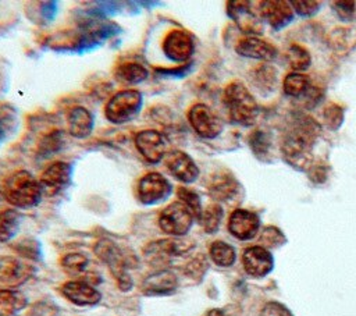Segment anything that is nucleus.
Segmentation results:
<instances>
[{
    "label": "nucleus",
    "mask_w": 356,
    "mask_h": 316,
    "mask_svg": "<svg viewBox=\"0 0 356 316\" xmlns=\"http://www.w3.org/2000/svg\"><path fill=\"white\" fill-rule=\"evenodd\" d=\"M318 132L320 125L313 118L299 116L282 138L281 150L285 161L296 170L307 171L313 166L312 148Z\"/></svg>",
    "instance_id": "obj_1"
},
{
    "label": "nucleus",
    "mask_w": 356,
    "mask_h": 316,
    "mask_svg": "<svg viewBox=\"0 0 356 316\" xmlns=\"http://www.w3.org/2000/svg\"><path fill=\"white\" fill-rule=\"evenodd\" d=\"M6 200L19 209L35 207L42 198L43 189L39 182L29 171L18 170L10 174L3 187Z\"/></svg>",
    "instance_id": "obj_2"
},
{
    "label": "nucleus",
    "mask_w": 356,
    "mask_h": 316,
    "mask_svg": "<svg viewBox=\"0 0 356 316\" xmlns=\"http://www.w3.org/2000/svg\"><path fill=\"white\" fill-rule=\"evenodd\" d=\"M222 103L232 123L239 125H252L257 117V103L250 90L241 81L227 85L222 95Z\"/></svg>",
    "instance_id": "obj_3"
},
{
    "label": "nucleus",
    "mask_w": 356,
    "mask_h": 316,
    "mask_svg": "<svg viewBox=\"0 0 356 316\" xmlns=\"http://www.w3.org/2000/svg\"><path fill=\"white\" fill-rule=\"evenodd\" d=\"M95 255L108 267L110 273L115 278L121 291H129L134 285L132 277L128 273L129 258L128 255L111 239L102 238L96 242Z\"/></svg>",
    "instance_id": "obj_4"
},
{
    "label": "nucleus",
    "mask_w": 356,
    "mask_h": 316,
    "mask_svg": "<svg viewBox=\"0 0 356 316\" xmlns=\"http://www.w3.org/2000/svg\"><path fill=\"white\" fill-rule=\"evenodd\" d=\"M143 104V96L136 89H122L114 93L104 107L106 118L113 124H124L134 120Z\"/></svg>",
    "instance_id": "obj_5"
},
{
    "label": "nucleus",
    "mask_w": 356,
    "mask_h": 316,
    "mask_svg": "<svg viewBox=\"0 0 356 316\" xmlns=\"http://www.w3.org/2000/svg\"><path fill=\"white\" fill-rule=\"evenodd\" d=\"M193 244L188 239L181 238H164L149 242L143 248V256L149 264L157 270L164 269L174 258L189 252Z\"/></svg>",
    "instance_id": "obj_6"
},
{
    "label": "nucleus",
    "mask_w": 356,
    "mask_h": 316,
    "mask_svg": "<svg viewBox=\"0 0 356 316\" xmlns=\"http://www.w3.org/2000/svg\"><path fill=\"white\" fill-rule=\"evenodd\" d=\"M193 220L195 216L192 212L181 200H175L161 210L159 227L168 235L184 237L191 230Z\"/></svg>",
    "instance_id": "obj_7"
},
{
    "label": "nucleus",
    "mask_w": 356,
    "mask_h": 316,
    "mask_svg": "<svg viewBox=\"0 0 356 316\" xmlns=\"http://www.w3.org/2000/svg\"><path fill=\"white\" fill-rule=\"evenodd\" d=\"M171 192L172 185L157 171L146 173L138 182V199L142 205H157L164 202Z\"/></svg>",
    "instance_id": "obj_8"
},
{
    "label": "nucleus",
    "mask_w": 356,
    "mask_h": 316,
    "mask_svg": "<svg viewBox=\"0 0 356 316\" xmlns=\"http://www.w3.org/2000/svg\"><path fill=\"white\" fill-rule=\"evenodd\" d=\"M188 121L195 132L204 139H213L222 131L220 117L203 103H196L189 109Z\"/></svg>",
    "instance_id": "obj_9"
},
{
    "label": "nucleus",
    "mask_w": 356,
    "mask_h": 316,
    "mask_svg": "<svg viewBox=\"0 0 356 316\" xmlns=\"http://www.w3.org/2000/svg\"><path fill=\"white\" fill-rule=\"evenodd\" d=\"M161 49L168 60L185 64L195 52V42L186 31L172 29L164 36Z\"/></svg>",
    "instance_id": "obj_10"
},
{
    "label": "nucleus",
    "mask_w": 356,
    "mask_h": 316,
    "mask_svg": "<svg viewBox=\"0 0 356 316\" xmlns=\"http://www.w3.org/2000/svg\"><path fill=\"white\" fill-rule=\"evenodd\" d=\"M250 6V1H228L227 13L242 32L259 35L263 32V19L260 13Z\"/></svg>",
    "instance_id": "obj_11"
},
{
    "label": "nucleus",
    "mask_w": 356,
    "mask_h": 316,
    "mask_svg": "<svg viewBox=\"0 0 356 316\" xmlns=\"http://www.w3.org/2000/svg\"><path fill=\"white\" fill-rule=\"evenodd\" d=\"M135 146L142 157L150 163L156 164L167 155V139L157 129H143L135 136Z\"/></svg>",
    "instance_id": "obj_12"
},
{
    "label": "nucleus",
    "mask_w": 356,
    "mask_h": 316,
    "mask_svg": "<svg viewBox=\"0 0 356 316\" xmlns=\"http://www.w3.org/2000/svg\"><path fill=\"white\" fill-rule=\"evenodd\" d=\"M72 177V167L67 161H53L40 174L39 182L42 185L43 193L56 195L65 189Z\"/></svg>",
    "instance_id": "obj_13"
},
{
    "label": "nucleus",
    "mask_w": 356,
    "mask_h": 316,
    "mask_svg": "<svg viewBox=\"0 0 356 316\" xmlns=\"http://www.w3.org/2000/svg\"><path fill=\"white\" fill-rule=\"evenodd\" d=\"M164 163L167 170L181 182L191 184L199 177V167L195 160L179 149H172L164 156Z\"/></svg>",
    "instance_id": "obj_14"
},
{
    "label": "nucleus",
    "mask_w": 356,
    "mask_h": 316,
    "mask_svg": "<svg viewBox=\"0 0 356 316\" xmlns=\"http://www.w3.org/2000/svg\"><path fill=\"white\" fill-rule=\"evenodd\" d=\"M35 273V267L24 259L14 256H0V283L17 287L28 281Z\"/></svg>",
    "instance_id": "obj_15"
},
{
    "label": "nucleus",
    "mask_w": 356,
    "mask_h": 316,
    "mask_svg": "<svg viewBox=\"0 0 356 316\" xmlns=\"http://www.w3.org/2000/svg\"><path fill=\"white\" fill-rule=\"evenodd\" d=\"M178 278L174 271L168 269L157 270L149 274L140 285V291L147 297H165L175 292Z\"/></svg>",
    "instance_id": "obj_16"
},
{
    "label": "nucleus",
    "mask_w": 356,
    "mask_h": 316,
    "mask_svg": "<svg viewBox=\"0 0 356 316\" xmlns=\"http://www.w3.org/2000/svg\"><path fill=\"white\" fill-rule=\"evenodd\" d=\"M260 227L259 216L246 209H235L228 219V231L238 239L246 241L256 237Z\"/></svg>",
    "instance_id": "obj_17"
},
{
    "label": "nucleus",
    "mask_w": 356,
    "mask_h": 316,
    "mask_svg": "<svg viewBox=\"0 0 356 316\" xmlns=\"http://www.w3.org/2000/svg\"><path fill=\"white\" fill-rule=\"evenodd\" d=\"M242 264L245 271L252 277H264L274 267L271 253L259 245L249 246L242 253Z\"/></svg>",
    "instance_id": "obj_18"
},
{
    "label": "nucleus",
    "mask_w": 356,
    "mask_h": 316,
    "mask_svg": "<svg viewBox=\"0 0 356 316\" xmlns=\"http://www.w3.org/2000/svg\"><path fill=\"white\" fill-rule=\"evenodd\" d=\"M259 6V13L261 18H264L267 24L275 31L282 29L293 19V10L291 1L268 0L260 1Z\"/></svg>",
    "instance_id": "obj_19"
},
{
    "label": "nucleus",
    "mask_w": 356,
    "mask_h": 316,
    "mask_svg": "<svg viewBox=\"0 0 356 316\" xmlns=\"http://www.w3.org/2000/svg\"><path fill=\"white\" fill-rule=\"evenodd\" d=\"M61 294L76 306H92L102 299L100 292L88 281L71 280L61 285Z\"/></svg>",
    "instance_id": "obj_20"
},
{
    "label": "nucleus",
    "mask_w": 356,
    "mask_h": 316,
    "mask_svg": "<svg viewBox=\"0 0 356 316\" xmlns=\"http://www.w3.org/2000/svg\"><path fill=\"white\" fill-rule=\"evenodd\" d=\"M235 52L243 57L263 61H271L277 56V50L271 43L256 36L241 39L235 46Z\"/></svg>",
    "instance_id": "obj_21"
},
{
    "label": "nucleus",
    "mask_w": 356,
    "mask_h": 316,
    "mask_svg": "<svg viewBox=\"0 0 356 316\" xmlns=\"http://www.w3.org/2000/svg\"><path fill=\"white\" fill-rule=\"evenodd\" d=\"M238 181L228 173H216L207 181V192L214 200H228L236 195Z\"/></svg>",
    "instance_id": "obj_22"
},
{
    "label": "nucleus",
    "mask_w": 356,
    "mask_h": 316,
    "mask_svg": "<svg viewBox=\"0 0 356 316\" xmlns=\"http://www.w3.org/2000/svg\"><path fill=\"white\" fill-rule=\"evenodd\" d=\"M68 132L74 138H86L92 134L95 118L92 113L83 106H75L70 109L67 114Z\"/></svg>",
    "instance_id": "obj_23"
},
{
    "label": "nucleus",
    "mask_w": 356,
    "mask_h": 316,
    "mask_svg": "<svg viewBox=\"0 0 356 316\" xmlns=\"http://www.w3.org/2000/svg\"><path fill=\"white\" fill-rule=\"evenodd\" d=\"M250 82L261 95H268L277 88V70L267 63L261 64L250 72Z\"/></svg>",
    "instance_id": "obj_24"
},
{
    "label": "nucleus",
    "mask_w": 356,
    "mask_h": 316,
    "mask_svg": "<svg viewBox=\"0 0 356 316\" xmlns=\"http://www.w3.org/2000/svg\"><path fill=\"white\" fill-rule=\"evenodd\" d=\"M149 75L147 68L136 61H125L117 65L114 77L118 82L125 85H135L143 82Z\"/></svg>",
    "instance_id": "obj_25"
},
{
    "label": "nucleus",
    "mask_w": 356,
    "mask_h": 316,
    "mask_svg": "<svg viewBox=\"0 0 356 316\" xmlns=\"http://www.w3.org/2000/svg\"><path fill=\"white\" fill-rule=\"evenodd\" d=\"M28 305L26 297L11 288L0 290V316H18V313Z\"/></svg>",
    "instance_id": "obj_26"
},
{
    "label": "nucleus",
    "mask_w": 356,
    "mask_h": 316,
    "mask_svg": "<svg viewBox=\"0 0 356 316\" xmlns=\"http://www.w3.org/2000/svg\"><path fill=\"white\" fill-rule=\"evenodd\" d=\"M21 214L14 209L0 212V244L10 241L18 231Z\"/></svg>",
    "instance_id": "obj_27"
},
{
    "label": "nucleus",
    "mask_w": 356,
    "mask_h": 316,
    "mask_svg": "<svg viewBox=\"0 0 356 316\" xmlns=\"http://www.w3.org/2000/svg\"><path fill=\"white\" fill-rule=\"evenodd\" d=\"M211 260L220 267H229L236 259V253L232 245L224 241H214L209 249Z\"/></svg>",
    "instance_id": "obj_28"
},
{
    "label": "nucleus",
    "mask_w": 356,
    "mask_h": 316,
    "mask_svg": "<svg viewBox=\"0 0 356 316\" xmlns=\"http://www.w3.org/2000/svg\"><path fill=\"white\" fill-rule=\"evenodd\" d=\"M18 127V113L10 104L0 106V143L6 142Z\"/></svg>",
    "instance_id": "obj_29"
},
{
    "label": "nucleus",
    "mask_w": 356,
    "mask_h": 316,
    "mask_svg": "<svg viewBox=\"0 0 356 316\" xmlns=\"http://www.w3.org/2000/svg\"><path fill=\"white\" fill-rule=\"evenodd\" d=\"M282 88L288 96L302 97L310 88V81H309V77L305 74L291 72L284 78Z\"/></svg>",
    "instance_id": "obj_30"
},
{
    "label": "nucleus",
    "mask_w": 356,
    "mask_h": 316,
    "mask_svg": "<svg viewBox=\"0 0 356 316\" xmlns=\"http://www.w3.org/2000/svg\"><path fill=\"white\" fill-rule=\"evenodd\" d=\"M222 213V207L218 203H210L207 207H204L199 219V223L203 227V230L209 234L216 232L220 227Z\"/></svg>",
    "instance_id": "obj_31"
},
{
    "label": "nucleus",
    "mask_w": 356,
    "mask_h": 316,
    "mask_svg": "<svg viewBox=\"0 0 356 316\" xmlns=\"http://www.w3.org/2000/svg\"><path fill=\"white\" fill-rule=\"evenodd\" d=\"M355 40L352 28H335L328 36V43L337 53H346Z\"/></svg>",
    "instance_id": "obj_32"
},
{
    "label": "nucleus",
    "mask_w": 356,
    "mask_h": 316,
    "mask_svg": "<svg viewBox=\"0 0 356 316\" xmlns=\"http://www.w3.org/2000/svg\"><path fill=\"white\" fill-rule=\"evenodd\" d=\"M89 264V259L86 255L79 252H71L61 258V267L71 276L82 274Z\"/></svg>",
    "instance_id": "obj_33"
},
{
    "label": "nucleus",
    "mask_w": 356,
    "mask_h": 316,
    "mask_svg": "<svg viewBox=\"0 0 356 316\" xmlns=\"http://www.w3.org/2000/svg\"><path fill=\"white\" fill-rule=\"evenodd\" d=\"M286 57H288V63H289L291 68H293L296 71L306 70L310 65V61H312L310 53L307 52L306 47H303L300 45H292L288 49Z\"/></svg>",
    "instance_id": "obj_34"
},
{
    "label": "nucleus",
    "mask_w": 356,
    "mask_h": 316,
    "mask_svg": "<svg viewBox=\"0 0 356 316\" xmlns=\"http://www.w3.org/2000/svg\"><path fill=\"white\" fill-rule=\"evenodd\" d=\"M177 196H178V200H181L192 212L195 219L199 220L200 214H202V210H203L199 195L193 189H191V188L179 187L177 189Z\"/></svg>",
    "instance_id": "obj_35"
},
{
    "label": "nucleus",
    "mask_w": 356,
    "mask_h": 316,
    "mask_svg": "<svg viewBox=\"0 0 356 316\" xmlns=\"http://www.w3.org/2000/svg\"><path fill=\"white\" fill-rule=\"evenodd\" d=\"M14 251L29 260L40 259V244L33 238H22L17 244H14Z\"/></svg>",
    "instance_id": "obj_36"
},
{
    "label": "nucleus",
    "mask_w": 356,
    "mask_h": 316,
    "mask_svg": "<svg viewBox=\"0 0 356 316\" xmlns=\"http://www.w3.org/2000/svg\"><path fill=\"white\" fill-rule=\"evenodd\" d=\"M249 143L253 153L259 159H263V156H268L271 152V139L263 131H254L249 138Z\"/></svg>",
    "instance_id": "obj_37"
},
{
    "label": "nucleus",
    "mask_w": 356,
    "mask_h": 316,
    "mask_svg": "<svg viewBox=\"0 0 356 316\" xmlns=\"http://www.w3.org/2000/svg\"><path fill=\"white\" fill-rule=\"evenodd\" d=\"M323 118H324V124L330 129L337 131L343 123V109L334 103L327 104L323 110Z\"/></svg>",
    "instance_id": "obj_38"
},
{
    "label": "nucleus",
    "mask_w": 356,
    "mask_h": 316,
    "mask_svg": "<svg viewBox=\"0 0 356 316\" xmlns=\"http://www.w3.org/2000/svg\"><path fill=\"white\" fill-rule=\"evenodd\" d=\"M332 11L342 21H352L356 18V1H334Z\"/></svg>",
    "instance_id": "obj_39"
},
{
    "label": "nucleus",
    "mask_w": 356,
    "mask_h": 316,
    "mask_svg": "<svg viewBox=\"0 0 356 316\" xmlns=\"http://www.w3.org/2000/svg\"><path fill=\"white\" fill-rule=\"evenodd\" d=\"M207 269V260L203 255H197L193 258L186 266H185V273L186 276L192 277L193 280H200Z\"/></svg>",
    "instance_id": "obj_40"
},
{
    "label": "nucleus",
    "mask_w": 356,
    "mask_h": 316,
    "mask_svg": "<svg viewBox=\"0 0 356 316\" xmlns=\"http://www.w3.org/2000/svg\"><path fill=\"white\" fill-rule=\"evenodd\" d=\"M292 8L296 11L298 15L300 17H312L314 15L318 8H320V1H314V0H300V1H291Z\"/></svg>",
    "instance_id": "obj_41"
},
{
    "label": "nucleus",
    "mask_w": 356,
    "mask_h": 316,
    "mask_svg": "<svg viewBox=\"0 0 356 316\" xmlns=\"http://www.w3.org/2000/svg\"><path fill=\"white\" fill-rule=\"evenodd\" d=\"M63 141H64V139H63V132L56 131V132L49 134L47 136H44V138L42 139V143H40V150H42V152H40V153H46V155L54 153L56 150L60 149Z\"/></svg>",
    "instance_id": "obj_42"
},
{
    "label": "nucleus",
    "mask_w": 356,
    "mask_h": 316,
    "mask_svg": "<svg viewBox=\"0 0 356 316\" xmlns=\"http://www.w3.org/2000/svg\"><path fill=\"white\" fill-rule=\"evenodd\" d=\"M261 241L267 246H280L285 242V235L277 227H266L261 232Z\"/></svg>",
    "instance_id": "obj_43"
},
{
    "label": "nucleus",
    "mask_w": 356,
    "mask_h": 316,
    "mask_svg": "<svg viewBox=\"0 0 356 316\" xmlns=\"http://www.w3.org/2000/svg\"><path fill=\"white\" fill-rule=\"evenodd\" d=\"M260 316H293V315L285 305L271 301L261 308Z\"/></svg>",
    "instance_id": "obj_44"
},
{
    "label": "nucleus",
    "mask_w": 356,
    "mask_h": 316,
    "mask_svg": "<svg viewBox=\"0 0 356 316\" xmlns=\"http://www.w3.org/2000/svg\"><path fill=\"white\" fill-rule=\"evenodd\" d=\"M309 173H310L309 174L310 180H313L314 182H323L325 180V177H327V171H325V168L323 166H312L309 168Z\"/></svg>",
    "instance_id": "obj_45"
},
{
    "label": "nucleus",
    "mask_w": 356,
    "mask_h": 316,
    "mask_svg": "<svg viewBox=\"0 0 356 316\" xmlns=\"http://www.w3.org/2000/svg\"><path fill=\"white\" fill-rule=\"evenodd\" d=\"M189 67H191V64L185 63V64H181L179 67H175L174 70L172 68H160V70H156V71L160 72V75H175V74L185 75L188 72Z\"/></svg>",
    "instance_id": "obj_46"
},
{
    "label": "nucleus",
    "mask_w": 356,
    "mask_h": 316,
    "mask_svg": "<svg viewBox=\"0 0 356 316\" xmlns=\"http://www.w3.org/2000/svg\"><path fill=\"white\" fill-rule=\"evenodd\" d=\"M206 316H224V312H222L221 309L214 308V309H210V310L206 313Z\"/></svg>",
    "instance_id": "obj_47"
}]
</instances>
